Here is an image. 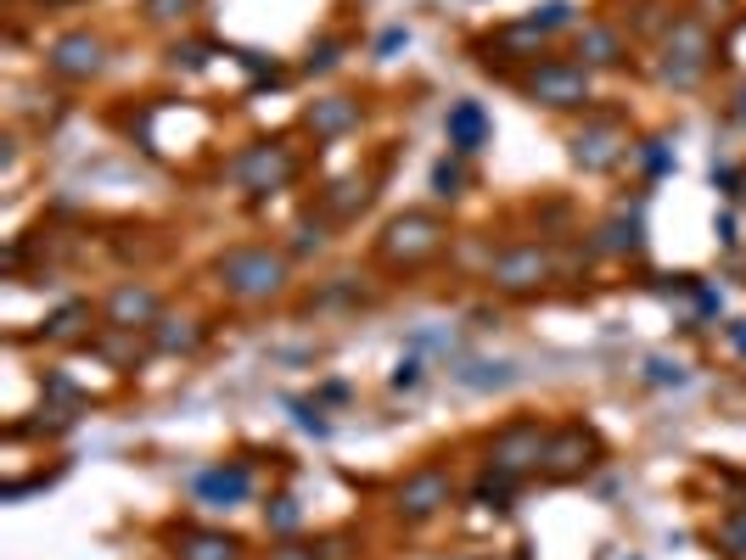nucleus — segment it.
Here are the masks:
<instances>
[{"label":"nucleus","instance_id":"nucleus-1","mask_svg":"<svg viewBox=\"0 0 746 560\" xmlns=\"http://www.w3.org/2000/svg\"><path fill=\"white\" fill-rule=\"evenodd\" d=\"M214 274L236 303H270L287 292V258L276 247H230L214 258Z\"/></svg>","mask_w":746,"mask_h":560},{"label":"nucleus","instance_id":"nucleus-2","mask_svg":"<svg viewBox=\"0 0 746 560\" xmlns=\"http://www.w3.org/2000/svg\"><path fill=\"white\" fill-rule=\"evenodd\" d=\"M444 241H449V230H444L438 214L410 208V214L387 219V230H382V241H376V258L393 263V269H422L427 258L444 252Z\"/></svg>","mask_w":746,"mask_h":560},{"label":"nucleus","instance_id":"nucleus-3","mask_svg":"<svg viewBox=\"0 0 746 560\" xmlns=\"http://www.w3.org/2000/svg\"><path fill=\"white\" fill-rule=\"evenodd\" d=\"M713 56H718L713 34H707L696 18H680V23L669 29V40H662V56H656V79L669 84V90H696V84L707 79Z\"/></svg>","mask_w":746,"mask_h":560},{"label":"nucleus","instance_id":"nucleus-4","mask_svg":"<svg viewBox=\"0 0 746 560\" xmlns=\"http://www.w3.org/2000/svg\"><path fill=\"white\" fill-rule=\"evenodd\" d=\"M522 96L533 107H550V113H572V107H590L595 102V84H590V68L584 62H533L522 73Z\"/></svg>","mask_w":746,"mask_h":560},{"label":"nucleus","instance_id":"nucleus-5","mask_svg":"<svg viewBox=\"0 0 746 560\" xmlns=\"http://www.w3.org/2000/svg\"><path fill=\"white\" fill-rule=\"evenodd\" d=\"M595 465H601V437H595V426L567 421V426H556L550 443H545L539 477H545V483H578V477H590Z\"/></svg>","mask_w":746,"mask_h":560},{"label":"nucleus","instance_id":"nucleus-6","mask_svg":"<svg viewBox=\"0 0 746 560\" xmlns=\"http://www.w3.org/2000/svg\"><path fill=\"white\" fill-rule=\"evenodd\" d=\"M225 174L241 185V191H253V197H265V191H281V185L298 174V152L276 135V141H253V146H241L230 163H225Z\"/></svg>","mask_w":746,"mask_h":560},{"label":"nucleus","instance_id":"nucleus-7","mask_svg":"<svg viewBox=\"0 0 746 560\" xmlns=\"http://www.w3.org/2000/svg\"><path fill=\"white\" fill-rule=\"evenodd\" d=\"M545 443H550V426H545V421H533V415L506 421L500 432L488 437V471H506V477H528V471H539Z\"/></svg>","mask_w":746,"mask_h":560},{"label":"nucleus","instance_id":"nucleus-8","mask_svg":"<svg viewBox=\"0 0 746 560\" xmlns=\"http://www.w3.org/2000/svg\"><path fill=\"white\" fill-rule=\"evenodd\" d=\"M545 280H556V252H550V247H539V241L506 247L500 258L488 263V287H494V292H511V298L539 292Z\"/></svg>","mask_w":746,"mask_h":560},{"label":"nucleus","instance_id":"nucleus-9","mask_svg":"<svg viewBox=\"0 0 746 560\" xmlns=\"http://www.w3.org/2000/svg\"><path fill=\"white\" fill-rule=\"evenodd\" d=\"M567 152H572V163L584 168V174H612L634 146H629L623 118H590L584 129H572V135H567Z\"/></svg>","mask_w":746,"mask_h":560},{"label":"nucleus","instance_id":"nucleus-10","mask_svg":"<svg viewBox=\"0 0 746 560\" xmlns=\"http://www.w3.org/2000/svg\"><path fill=\"white\" fill-rule=\"evenodd\" d=\"M449 499H455V483H449L444 465H416V471L393 488V516L398 521H433Z\"/></svg>","mask_w":746,"mask_h":560},{"label":"nucleus","instance_id":"nucleus-11","mask_svg":"<svg viewBox=\"0 0 746 560\" xmlns=\"http://www.w3.org/2000/svg\"><path fill=\"white\" fill-rule=\"evenodd\" d=\"M45 68L62 79V84H91L102 68H107V40L91 34V29H73V34H56L51 51H45Z\"/></svg>","mask_w":746,"mask_h":560},{"label":"nucleus","instance_id":"nucleus-12","mask_svg":"<svg viewBox=\"0 0 746 560\" xmlns=\"http://www.w3.org/2000/svg\"><path fill=\"white\" fill-rule=\"evenodd\" d=\"M191 494L214 510H230L241 499H253V465H241V459H225V465H208V471L191 477Z\"/></svg>","mask_w":746,"mask_h":560},{"label":"nucleus","instance_id":"nucleus-13","mask_svg":"<svg viewBox=\"0 0 746 560\" xmlns=\"http://www.w3.org/2000/svg\"><path fill=\"white\" fill-rule=\"evenodd\" d=\"M444 141H449V152L477 157V152L494 141V118L483 113V102H472V96L449 102V113H444Z\"/></svg>","mask_w":746,"mask_h":560},{"label":"nucleus","instance_id":"nucleus-14","mask_svg":"<svg viewBox=\"0 0 746 560\" xmlns=\"http://www.w3.org/2000/svg\"><path fill=\"white\" fill-rule=\"evenodd\" d=\"M157 320H163V298L152 287L124 280V287L107 298V325H118V331H152Z\"/></svg>","mask_w":746,"mask_h":560},{"label":"nucleus","instance_id":"nucleus-15","mask_svg":"<svg viewBox=\"0 0 746 560\" xmlns=\"http://www.w3.org/2000/svg\"><path fill=\"white\" fill-rule=\"evenodd\" d=\"M303 129L314 141H338V135L360 129V102L354 96H320L314 107H303Z\"/></svg>","mask_w":746,"mask_h":560},{"label":"nucleus","instance_id":"nucleus-16","mask_svg":"<svg viewBox=\"0 0 746 560\" xmlns=\"http://www.w3.org/2000/svg\"><path fill=\"white\" fill-rule=\"evenodd\" d=\"M175 554L180 560H241V538L214 532V527H180L175 532Z\"/></svg>","mask_w":746,"mask_h":560},{"label":"nucleus","instance_id":"nucleus-17","mask_svg":"<svg viewBox=\"0 0 746 560\" xmlns=\"http://www.w3.org/2000/svg\"><path fill=\"white\" fill-rule=\"evenodd\" d=\"M578 56H584V68H618L623 62V34L607 29V23L578 29Z\"/></svg>","mask_w":746,"mask_h":560},{"label":"nucleus","instance_id":"nucleus-18","mask_svg":"<svg viewBox=\"0 0 746 560\" xmlns=\"http://www.w3.org/2000/svg\"><path fill=\"white\" fill-rule=\"evenodd\" d=\"M455 382L460 387H472V393H506L511 382H517V364H494V359H472V364H460L455 370Z\"/></svg>","mask_w":746,"mask_h":560},{"label":"nucleus","instance_id":"nucleus-19","mask_svg":"<svg viewBox=\"0 0 746 560\" xmlns=\"http://www.w3.org/2000/svg\"><path fill=\"white\" fill-rule=\"evenodd\" d=\"M645 247V219H640V208L634 214H618V219H607L601 230H595V252H640Z\"/></svg>","mask_w":746,"mask_h":560},{"label":"nucleus","instance_id":"nucleus-20","mask_svg":"<svg viewBox=\"0 0 746 560\" xmlns=\"http://www.w3.org/2000/svg\"><path fill=\"white\" fill-rule=\"evenodd\" d=\"M203 336H208V331H203L197 320H175V314H163V320L152 325V348H157V353H197Z\"/></svg>","mask_w":746,"mask_h":560},{"label":"nucleus","instance_id":"nucleus-21","mask_svg":"<svg viewBox=\"0 0 746 560\" xmlns=\"http://www.w3.org/2000/svg\"><path fill=\"white\" fill-rule=\"evenodd\" d=\"M85 325H91V303H62V309L40 325V336H45V342H79V336H85Z\"/></svg>","mask_w":746,"mask_h":560},{"label":"nucleus","instance_id":"nucleus-22","mask_svg":"<svg viewBox=\"0 0 746 560\" xmlns=\"http://www.w3.org/2000/svg\"><path fill=\"white\" fill-rule=\"evenodd\" d=\"M365 203H371V179H338L331 197H325V214L331 219H354V214H365Z\"/></svg>","mask_w":746,"mask_h":560},{"label":"nucleus","instance_id":"nucleus-23","mask_svg":"<svg viewBox=\"0 0 746 560\" xmlns=\"http://www.w3.org/2000/svg\"><path fill=\"white\" fill-rule=\"evenodd\" d=\"M433 197H438V203L466 197V157H460V152H449V157L433 163Z\"/></svg>","mask_w":746,"mask_h":560},{"label":"nucleus","instance_id":"nucleus-24","mask_svg":"<svg viewBox=\"0 0 746 560\" xmlns=\"http://www.w3.org/2000/svg\"><path fill=\"white\" fill-rule=\"evenodd\" d=\"M511 483H517V477L488 471V465H483V477L472 483V505H483V510H511Z\"/></svg>","mask_w":746,"mask_h":560},{"label":"nucleus","instance_id":"nucleus-25","mask_svg":"<svg viewBox=\"0 0 746 560\" xmlns=\"http://www.w3.org/2000/svg\"><path fill=\"white\" fill-rule=\"evenodd\" d=\"M640 376H645V387H685V382H691V370H685L680 359H669V353H651Z\"/></svg>","mask_w":746,"mask_h":560},{"label":"nucleus","instance_id":"nucleus-26","mask_svg":"<svg viewBox=\"0 0 746 560\" xmlns=\"http://www.w3.org/2000/svg\"><path fill=\"white\" fill-rule=\"evenodd\" d=\"M287 409H292L298 432H309V437H331V421H325L320 398H287Z\"/></svg>","mask_w":746,"mask_h":560},{"label":"nucleus","instance_id":"nucleus-27","mask_svg":"<svg viewBox=\"0 0 746 560\" xmlns=\"http://www.w3.org/2000/svg\"><path fill=\"white\" fill-rule=\"evenodd\" d=\"M265 527H270V532H298V527H303L298 499H292V494H276V499L265 505Z\"/></svg>","mask_w":746,"mask_h":560},{"label":"nucleus","instance_id":"nucleus-28","mask_svg":"<svg viewBox=\"0 0 746 560\" xmlns=\"http://www.w3.org/2000/svg\"><path fill=\"white\" fill-rule=\"evenodd\" d=\"M422 382H427V359H422V353H404V359L393 364V376H387L393 393H416Z\"/></svg>","mask_w":746,"mask_h":560},{"label":"nucleus","instance_id":"nucleus-29","mask_svg":"<svg viewBox=\"0 0 746 560\" xmlns=\"http://www.w3.org/2000/svg\"><path fill=\"white\" fill-rule=\"evenodd\" d=\"M146 23H186L197 12V0H141Z\"/></svg>","mask_w":746,"mask_h":560},{"label":"nucleus","instance_id":"nucleus-30","mask_svg":"<svg viewBox=\"0 0 746 560\" xmlns=\"http://www.w3.org/2000/svg\"><path fill=\"white\" fill-rule=\"evenodd\" d=\"M325 219H298V230H292V252L298 258H309V252H325Z\"/></svg>","mask_w":746,"mask_h":560},{"label":"nucleus","instance_id":"nucleus-31","mask_svg":"<svg viewBox=\"0 0 746 560\" xmlns=\"http://www.w3.org/2000/svg\"><path fill=\"white\" fill-rule=\"evenodd\" d=\"M718 549H724L729 560H746V510L724 516V527H718Z\"/></svg>","mask_w":746,"mask_h":560},{"label":"nucleus","instance_id":"nucleus-32","mask_svg":"<svg viewBox=\"0 0 746 560\" xmlns=\"http://www.w3.org/2000/svg\"><path fill=\"white\" fill-rule=\"evenodd\" d=\"M640 163H645V174H651V179H662V174L674 168V152H669V141H662V135L640 141Z\"/></svg>","mask_w":746,"mask_h":560},{"label":"nucleus","instance_id":"nucleus-33","mask_svg":"<svg viewBox=\"0 0 746 560\" xmlns=\"http://www.w3.org/2000/svg\"><path fill=\"white\" fill-rule=\"evenodd\" d=\"M208 56H214V45H203V40L169 45V68H186V73H203V68H208Z\"/></svg>","mask_w":746,"mask_h":560},{"label":"nucleus","instance_id":"nucleus-34","mask_svg":"<svg viewBox=\"0 0 746 560\" xmlns=\"http://www.w3.org/2000/svg\"><path fill=\"white\" fill-rule=\"evenodd\" d=\"M528 23H533L539 34H550V29H567V23H572V7H567V0H545L539 12H528Z\"/></svg>","mask_w":746,"mask_h":560},{"label":"nucleus","instance_id":"nucleus-35","mask_svg":"<svg viewBox=\"0 0 746 560\" xmlns=\"http://www.w3.org/2000/svg\"><path fill=\"white\" fill-rule=\"evenodd\" d=\"M338 62H343V40H320V45L303 56V73H331Z\"/></svg>","mask_w":746,"mask_h":560},{"label":"nucleus","instance_id":"nucleus-36","mask_svg":"<svg viewBox=\"0 0 746 560\" xmlns=\"http://www.w3.org/2000/svg\"><path fill=\"white\" fill-rule=\"evenodd\" d=\"M398 45H410V29H387V34H382V40H376V56H382V62H387V56H393V51H398Z\"/></svg>","mask_w":746,"mask_h":560},{"label":"nucleus","instance_id":"nucleus-37","mask_svg":"<svg viewBox=\"0 0 746 560\" xmlns=\"http://www.w3.org/2000/svg\"><path fill=\"white\" fill-rule=\"evenodd\" d=\"M713 236H718L724 247H735V241H740V236H735V214H718V219H713Z\"/></svg>","mask_w":746,"mask_h":560},{"label":"nucleus","instance_id":"nucleus-38","mask_svg":"<svg viewBox=\"0 0 746 560\" xmlns=\"http://www.w3.org/2000/svg\"><path fill=\"white\" fill-rule=\"evenodd\" d=\"M729 342H735V348L746 353V320H735V325H729Z\"/></svg>","mask_w":746,"mask_h":560},{"label":"nucleus","instance_id":"nucleus-39","mask_svg":"<svg viewBox=\"0 0 746 560\" xmlns=\"http://www.w3.org/2000/svg\"><path fill=\"white\" fill-rule=\"evenodd\" d=\"M735 118H740V124H746V84H740V90H735Z\"/></svg>","mask_w":746,"mask_h":560},{"label":"nucleus","instance_id":"nucleus-40","mask_svg":"<svg viewBox=\"0 0 746 560\" xmlns=\"http://www.w3.org/2000/svg\"><path fill=\"white\" fill-rule=\"evenodd\" d=\"M40 7H68V0H40Z\"/></svg>","mask_w":746,"mask_h":560}]
</instances>
